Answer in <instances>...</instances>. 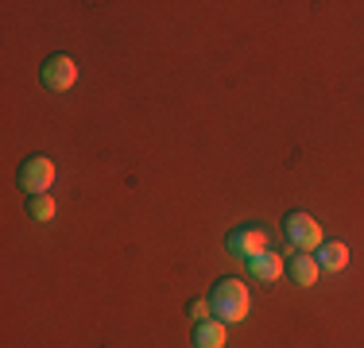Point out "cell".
<instances>
[{
    "instance_id": "obj_1",
    "label": "cell",
    "mask_w": 364,
    "mask_h": 348,
    "mask_svg": "<svg viewBox=\"0 0 364 348\" xmlns=\"http://www.w3.org/2000/svg\"><path fill=\"white\" fill-rule=\"evenodd\" d=\"M210 310H213V317H218V321H225V325L245 321L248 310H252V294H248L245 278H232V275L218 278L213 290H210Z\"/></svg>"
},
{
    "instance_id": "obj_2",
    "label": "cell",
    "mask_w": 364,
    "mask_h": 348,
    "mask_svg": "<svg viewBox=\"0 0 364 348\" xmlns=\"http://www.w3.org/2000/svg\"><path fill=\"white\" fill-rule=\"evenodd\" d=\"M283 236L294 251H318L322 248V224L314 221L310 213H302V209H294V213L283 217Z\"/></svg>"
},
{
    "instance_id": "obj_3",
    "label": "cell",
    "mask_w": 364,
    "mask_h": 348,
    "mask_svg": "<svg viewBox=\"0 0 364 348\" xmlns=\"http://www.w3.org/2000/svg\"><path fill=\"white\" fill-rule=\"evenodd\" d=\"M20 190L23 194H47L50 186H55V163L47 159V155H31V159H23V167H20Z\"/></svg>"
},
{
    "instance_id": "obj_4",
    "label": "cell",
    "mask_w": 364,
    "mask_h": 348,
    "mask_svg": "<svg viewBox=\"0 0 364 348\" xmlns=\"http://www.w3.org/2000/svg\"><path fill=\"white\" fill-rule=\"evenodd\" d=\"M264 248H267V232L259 229V224H240V229H232L229 236H225V251H229L232 259H245V263Z\"/></svg>"
},
{
    "instance_id": "obj_5",
    "label": "cell",
    "mask_w": 364,
    "mask_h": 348,
    "mask_svg": "<svg viewBox=\"0 0 364 348\" xmlns=\"http://www.w3.org/2000/svg\"><path fill=\"white\" fill-rule=\"evenodd\" d=\"M39 74H43V85H47L50 93H66L77 82V62L70 55H50Z\"/></svg>"
},
{
    "instance_id": "obj_6",
    "label": "cell",
    "mask_w": 364,
    "mask_h": 348,
    "mask_svg": "<svg viewBox=\"0 0 364 348\" xmlns=\"http://www.w3.org/2000/svg\"><path fill=\"white\" fill-rule=\"evenodd\" d=\"M248 275L256 278V283H275L283 271H287V263H283V256L275 248H264V251H256L252 259H248Z\"/></svg>"
},
{
    "instance_id": "obj_7",
    "label": "cell",
    "mask_w": 364,
    "mask_h": 348,
    "mask_svg": "<svg viewBox=\"0 0 364 348\" xmlns=\"http://www.w3.org/2000/svg\"><path fill=\"white\" fill-rule=\"evenodd\" d=\"M287 275L294 278V286H314L318 275H322V267H318V259L310 256V251H299V256H291Z\"/></svg>"
},
{
    "instance_id": "obj_8",
    "label": "cell",
    "mask_w": 364,
    "mask_h": 348,
    "mask_svg": "<svg viewBox=\"0 0 364 348\" xmlns=\"http://www.w3.org/2000/svg\"><path fill=\"white\" fill-rule=\"evenodd\" d=\"M229 344V333H225V321L210 317L202 325H194V348H225Z\"/></svg>"
},
{
    "instance_id": "obj_9",
    "label": "cell",
    "mask_w": 364,
    "mask_h": 348,
    "mask_svg": "<svg viewBox=\"0 0 364 348\" xmlns=\"http://www.w3.org/2000/svg\"><path fill=\"white\" fill-rule=\"evenodd\" d=\"M314 259H318V267H322V271H345V267H349V244L329 240V244L318 248Z\"/></svg>"
},
{
    "instance_id": "obj_10",
    "label": "cell",
    "mask_w": 364,
    "mask_h": 348,
    "mask_svg": "<svg viewBox=\"0 0 364 348\" xmlns=\"http://www.w3.org/2000/svg\"><path fill=\"white\" fill-rule=\"evenodd\" d=\"M28 213H31V221H55V197H50V194H36L28 202Z\"/></svg>"
},
{
    "instance_id": "obj_11",
    "label": "cell",
    "mask_w": 364,
    "mask_h": 348,
    "mask_svg": "<svg viewBox=\"0 0 364 348\" xmlns=\"http://www.w3.org/2000/svg\"><path fill=\"white\" fill-rule=\"evenodd\" d=\"M186 313H190V317H194V325H202V321H210V298H190L186 302Z\"/></svg>"
}]
</instances>
